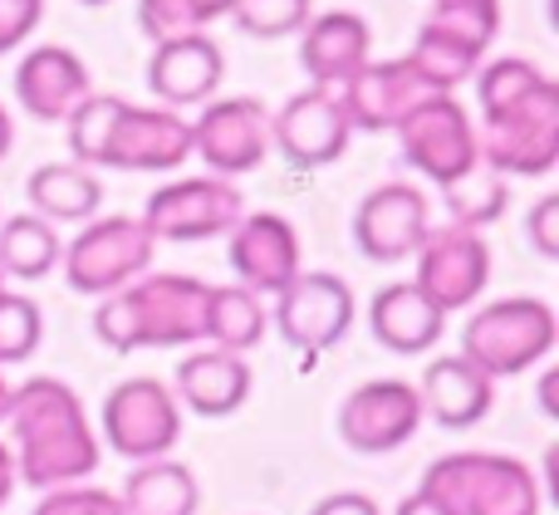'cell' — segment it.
<instances>
[{"instance_id":"6da1fadb","label":"cell","mask_w":559,"mask_h":515,"mask_svg":"<svg viewBox=\"0 0 559 515\" xmlns=\"http://www.w3.org/2000/svg\"><path fill=\"white\" fill-rule=\"evenodd\" d=\"M10 457L15 477L35 491L79 487L98 471V432L88 422L79 393L64 379H29L10 398Z\"/></svg>"},{"instance_id":"7a4b0ae2","label":"cell","mask_w":559,"mask_h":515,"mask_svg":"<svg viewBox=\"0 0 559 515\" xmlns=\"http://www.w3.org/2000/svg\"><path fill=\"white\" fill-rule=\"evenodd\" d=\"M427 496L456 515H540V477L506 452H447L423 471Z\"/></svg>"},{"instance_id":"3957f363","label":"cell","mask_w":559,"mask_h":515,"mask_svg":"<svg viewBox=\"0 0 559 515\" xmlns=\"http://www.w3.org/2000/svg\"><path fill=\"white\" fill-rule=\"evenodd\" d=\"M559 344V320L545 300L535 295H511V300H491L466 320L462 334V359L476 363L486 379H515L545 363Z\"/></svg>"},{"instance_id":"277c9868","label":"cell","mask_w":559,"mask_h":515,"mask_svg":"<svg viewBox=\"0 0 559 515\" xmlns=\"http://www.w3.org/2000/svg\"><path fill=\"white\" fill-rule=\"evenodd\" d=\"M481 143V167H491L496 177H545L559 163V84L545 79L531 94L506 113L481 118L476 128Z\"/></svg>"},{"instance_id":"5b68a950","label":"cell","mask_w":559,"mask_h":515,"mask_svg":"<svg viewBox=\"0 0 559 515\" xmlns=\"http://www.w3.org/2000/svg\"><path fill=\"white\" fill-rule=\"evenodd\" d=\"M153 255H157V241L143 231L138 216H94L64 245L59 265H64L69 290L104 300V295H118L133 280H143L153 271Z\"/></svg>"},{"instance_id":"8992f818","label":"cell","mask_w":559,"mask_h":515,"mask_svg":"<svg viewBox=\"0 0 559 515\" xmlns=\"http://www.w3.org/2000/svg\"><path fill=\"white\" fill-rule=\"evenodd\" d=\"M397 143H403V163L423 172L447 192L462 182L466 172L481 167V143H476V123L456 94H423L403 118H397Z\"/></svg>"},{"instance_id":"52a82bcc","label":"cell","mask_w":559,"mask_h":515,"mask_svg":"<svg viewBox=\"0 0 559 515\" xmlns=\"http://www.w3.org/2000/svg\"><path fill=\"white\" fill-rule=\"evenodd\" d=\"M246 216V196L236 182L222 177H182V182L163 187L147 196V212L138 216L153 241H212V236H231L236 221Z\"/></svg>"},{"instance_id":"ba28073f","label":"cell","mask_w":559,"mask_h":515,"mask_svg":"<svg viewBox=\"0 0 559 515\" xmlns=\"http://www.w3.org/2000/svg\"><path fill=\"white\" fill-rule=\"evenodd\" d=\"M104 438L118 457L157 462L182 438V408L163 379H123L104 398Z\"/></svg>"},{"instance_id":"9c48e42d","label":"cell","mask_w":559,"mask_h":515,"mask_svg":"<svg viewBox=\"0 0 559 515\" xmlns=\"http://www.w3.org/2000/svg\"><path fill=\"white\" fill-rule=\"evenodd\" d=\"M358 300L348 290L344 275L334 271H299L285 290L275 295V330L285 344H295L299 354H324L354 330Z\"/></svg>"},{"instance_id":"30bf717a","label":"cell","mask_w":559,"mask_h":515,"mask_svg":"<svg viewBox=\"0 0 559 515\" xmlns=\"http://www.w3.org/2000/svg\"><path fill=\"white\" fill-rule=\"evenodd\" d=\"M192 157H202L206 172L231 182L271 157V108L261 98H212L202 118H192Z\"/></svg>"},{"instance_id":"8fae6325","label":"cell","mask_w":559,"mask_h":515,"mask_svg":"<svg viewBox=\"0 0 559 515\" xmlns=\"http://www.w3.org/2000/svg\"><path fill=\"white\" fill-rule=\"evenodd\" d=\"M413 285L442 314L472 310L481 300V290L491 285V245H486V236L466 231V226H442V231L432 226L427 241L417 245Z\"/></svg>"},{"instance_id":"7c38bea8","label":"cell","mask_w":559,"mask_h":515,"mask_svg":"<svg viewBox=\"0 0 559 515\" xmlns=\"http://www.w3.org/2000/svg\"><path fill=\"white\" fill-rule=\"evenodd\" d=\"M417 428H423V398H417V383L407 379L358 383L338 403V438L354 452H364V457L397 452L403 442L417 438Z\"/></svg>"},{"instance_id":"4fadbf2b","label":"cell","mask_w":559,"mask_h":515,"mask_svg":"<svg viewBox=\"0 0 559 515\" xmlns=\"http://www.w3.org/2000/svg\"><path fill=\"white\" fill-rule=\"evenodd\" d=\"M432 231V206H427L423 187L413 182H383L358 202L354 212V245L358 255L378 265H397L417 255V245Z\"/></svg>"},{"instance_id":"5bb4252c","label":"cell","mask_w":559,"mask_h":515,"mask_svg":"<svg viewBox=\"0 0 559 515\" xmlns=\"http://www.w3.org/2000/svg\"><path fill=\"white\" fill-rule=\"evenodd\" d=\"M348 137L354 128H348L334 88H305V94L285 98L280 113H271V147H280L285 163L305 167V172L338 163L348 153Z\"/></svg>"},{"instance_id":"9a60e30c","label":"cell","mask_w":559,"mask_h":515,"mask_svg":"<svg viewBox=\"0 0 559 515\" xmlns=\"http://www.w3.org/2000/svg\"><path fill=\"white\" fill-rule=\"evenodd\" d=\"M133 295L138 324H143V349H187L202 344V324H206V295L212 285L197 275H143L128 285Z\"/></svg>"},{"instance_id":"2e32d148","label":"cell","mask_w":559,"mask_h":515,"mask_svg":"<svg viewBox=\"0 0 559 515\" xmlns=\"http://www.w3.org/2000/svg\"><path fill=\"white\" fill-rule=\"evenodd\" d=\"M222 79H226V55L206 29L163 39V45H153V59H147V88H153L157 108H173V113L212 104Z\"/></svg>"},{"instance_id":"e0dca14e","label":"cell","mask_w":559,"mask_h":515,"mask_svg":"<svg viewBox=\"0 0 559 515\" xmlns=\"http://www.w3.org/2000/svg\"><path fill=\"white\" fill-rule=\"evenodd\" d=\"M192 157V118L173 113V108H143L128 104L118 118L114 137H108V163L123 172H173Z\"/></svg>"},{"instance_id":"ac0fdd59","label":"cell","mask_w":559,"mask_h":515,"mask_svg":"<svg viewBox=\"0 0 559 515\" xmlns=\"http://www.w3.org/2000/svg\"><path fill=\"white\" fill-rule=\"evenodd\" d=\"M88 94V64L69 45H35L15 64V104L39 123H64Z\"/></svg>"},{"instance_id":"d6986e66","label":"cell","mask_w":559,"mask_h":515,"mask_svg":"<svg viewBox=\"0 0 559 515\" xmlns=\"http://www.w3.org/2000/svg\"><path fill=\"white\" fill-rule=\"evenodd\" d=\"M231 271H236V280H241V290L280 295L299 271H305V265H299L295 226L275 212L241 216L231 231Z\"/></svg>"},{"instance_id":"ffe728a7","label":"cell","mask_w":559,"mask_h":515,"mask_svg":"<svg viewBox=\"0 0 559 515\" xmlns=\"http://www.w3.org/2000/svg\"><path fill=\"white\" fill-rule=\"evenodd\" d=\"M368 59H373V29H368V20L354 15V10L309 15V25L299 29V64L314 79V88L344 84Z\"/></svg>"},{"instance_id":"44dd1931","label":"cell","mask_w":559,"mask_h":515,"mask_svg":"<svg viewBox=\"0 0 559 515\" xmlns=\"http://www.w3.org/2000/svg\"><path fill=\"white\" fill-rule=\"evenodd\" d=\"M423 98V84L413 79L407 59H368L354 79H344L338 88V104H344L348 128H364V133H388L397 128V118Z\"/></svg>"},{"instance_id":"7402d4cb","label":"cell","mask_w":559,"mask_h":515,"mask_svg":"<svg viewBox=\"0 0 559 515\" xmlns=\"http://www.w3.org/2000/svg\"><path fill=\"white\" fill-rule=\"evenodd\" d=\"M417 398H423V418H432L437 428L466 432L496 408V383L476 363H466L462 354H442V359L427 363Z\"/></svg>"},{"instance_id":"603a6c76","label":"cell","mask_w":559,"mask_h":515,"mask_svg":"<svg viewBox=\"0 0 559 515\" xmlns=\"http://www.w3.org/2000/svg\"><path fill=\"white\" fill-rule=\"evenodd\" d=\"M251 388H255L251 363H246L241 354H222V349L187 354L173 379L177 408H192V412H202V418H231L236 408H246Z\"/></svg>"},{"instance_id":"cb8c5ba5","label":"cell","mask_w":559,"mask_h":515,"mask_svg":"<svg viewBox=\"0 0 559 515\" xmlns=\"http://www.w3.org/2000/svg\"><path fill=\"white\" fill-rule=\"evenodd\" d=\"M368 330H373V339L383 344L388 354H427L442 344L447 314L437 310L413 280H397L373 295V304H368Z\"/></svg>"},{"instance_id":"d4e9b609","label":"cell","mask_w":559,"mask_h":515,"mask_svg":"<svg viewBox=\"0 0 559 515\" xmlns=\"http://www.w3.org/2000/svg\"><path fill=\"white\" fill-rule=\"evenodd\" d=\"M25 196H29V216L49 226H84L94 221L98 202H104V182H98L88 167H74V163H45L29 172L25 182Z\"/></svg>"},{"instance_id":"484cf974","label":"cell","mask_w":559,"mask_h":515,"mask_svg":"<svg viewBox=\"0 0 559 515\" xmlns=\"http://www.w3.org/2000/svg\"><path fill=\"white\" fill-rule=\"evenodd\" d=\"M118 506H123V515H197L202 487H197L192 467L173 457L138 462L128 471L123 491H118Z\"/></svg>"},{"instance_id":"4316f807","label":"cell","mask_w":559,"mask_h":515,"mask_svg":"<svg viewBox=\"0 0 559 515\" xmlns=\"http://www.w3.org/2000/svg\"><path fill=\"white\" fill-rule=\"evenodd\" d=\"M407 69H413V79L423 84V94H456V88L466 84V79H476V69L486 64V49L466 45V39L447 35V29L427 25L417 29L413 49H407Z\"/></svg>"},{"instance_id":"83f0119b","label":"cell","mask_w":559,"mask_h":515,"mask_svg":"<svg viewBox=\"0 0 559 515\" xmlns=\"http://www.w3.org/2000/svg\"><path fill=\"white\" fill-rule=\"evenodd\" d=\"M271 330V310L261 295L241 290V285H212L206 295V324H202V344L222 354H241L255 349Z\"/></svg>"},{"instance_id":"f1b7e54d","label":"cell","mask_w":559,"mask_h":515,"mask_svg":"<svg viewBox=\"0 0 559 515\" xmlns=\"http://www.w3.org/2000/svg\"><path fill=\"white\" fill-rule=\"evenodd\" d=\"M64 255L59 226L39 221V216H10L0 221V280H45Z\"/></svg>"},{"instance_id":"f546056e","label":"cell","mask_w":559,"mask_h":515,"mask_svg":"<svg viewBox=\"0 0 559 515\" xmlns=\"http://www.w3.org/2000/svg\"><path fill=\"white\" fill-rule=\"evenodd\" d=\"M123 98L118 94H88L84 104L74 108V113L64 118L69 128V157H74V167H104L108 163V137H114L118 118H123Z\"/></svg>"},{"instance_id":"4dcf8cb0","label":"cell","mask_w":559,"mask_h":515,"mask_svg":"<svg viewBox=\"0 0 559 515\" xmlns=\"http://www.w3.org/2000/svg\"><path fill=\"white\" fill-rule=\"evenodd\" d=\"M447 206H452V226H466V231H486L491 221H501L506 206H511V182L496 177L491 167H476L462 182L447 187Z\"/></svg>"},{"instance_id":"1f68e13d","label":"cell","mask_w":559,"mask_h":515,"mask_svg":"<svg viewBox=\"0 0 559 515\" xmlns=\"http://www.w3.org/2000/svg\"><path fill=\"white\" fill-rule=\"evenodd\" d=\"M535 84H545L540 64H531V59H521V55H506V59H491V64H481V69H476V98H481V118L515 108Z\"/></svg>"},{"instance_id":"d6a6232c","label":"cell","mask_w":559,"mask_h":515,"mask_svg":"<svg viewBox=\"0 0 559 515\" xmlns=\"http://www.w3.org/2000/svg\"><path fill=\"white\" fill-rule=\"evenodd\" d=\"M39 339H45V320H39V304L20 290H0V369L5 363H25L35 359Z\"/></svg>"},{"instance_id":"836d02e7","label":"cell","mask_w":559,"mask_h":515,"mask_svg":"<svg viewBox=\"0 0 559 515\" xmlns=\"http://www.w3.org/2000/svg\"><path fill=\"white\" fill-rule=\"evenodd\" d=\"M427 25L447 29L476 49H491L496 29H501V0H432Z\"/></svg>"},{"instance_id":"e575fe53","label":"cell","mask_w":559,"mask_h":515,"mask_svg":"<svg viewBox=\"0 0 559 515\" xmlns=\"http://www.w3.org/2000/svg\"><path fill=\"white\" fill-rule=\"evenodd\" d=\"M314 5L309 0H236L231 20L241 35L251 39H285V35H299L309 25Z\"/></svg>"},{"instance_id":"d590c367","label":"cell","mask_w":559,"mask_h":515,"mask_svg":"<svg viewBox=\"0 0 559 515\" xmlns=\"http://www.w3.org/2000/svg\"><path fill=\"white\" fill-rule=\"evenodd\" d=\"M94 334H98V344H108L114 354H138L143 349V324H138L133 295L128 290L104 295L98 310H94Z\"/></svg>"},{"instance_id":"8d00e7d4","label":"cell","mask_w":559,"mask_h":515,"mask_svg":"<svg viewBox=\"0 0 559 515\" xmlns=\"http://www.w3.org/2000/svg\"><path fill=\"white\" fill-rule=\"evenodd\" d=\"M35 515H123L118 506V491H104V487H88V481H79V487H55L39 496Z\"/></svg>"},{"instance_id":"74e56055","label":"cell","mask_w":559,"mask_h":515,"mask_svg":"<svg viewBox=\"0 0 559 515\" xmlns=\"http://www.w3.org/2000/svg\"><path fill=\"white\" fill-rule=\"evenodd\" d=\"M45 20V0H0V55L20 49Z\"/></svg>"},{"instance_id":"f35d334b","label":"cell","mask_w":559,"mask_h":515,"mask_svg":"<svg viewBox=\"0 0 559 515\" xmlns=\"http://www.w3.org/2000/svg\"><path fill=\"white\" fill-rule=\"evenodd\" d=\"M525 231H531V245L545 255V261H555L559 255V196L545 192L540 202L525 212Z\"/></svg>"},{"instance_id":"ab89813d","label":"cell","mask_w":559,"mask_h":515,"mask_svg":"<svg viewBox=\"0 0 559 515\" xmlns=\"http://www.w3.org/2000/svg\"><path fill=\"white\" fill-rule=\"evenodd\" d=\"M309 515H383V511H378V501L364 496V491H334V496H324Z\"/></svg>"},{"instance_id":"60d3db41","label":"cell","mask_w":559,"mask_h":515,"mask_svg":"<svg viewBox=\"0 0 559 515\" xmlns=\"http://www.w3.org/2000/svg\"><path fill=\"white\" fill-rule=\"evenodd\" d=\"M393 515H456V511H447L437 496H427V491H413L407 501H397V511Z\"/></svg>"},{"instance_id":"b9f144b4","label":"cell","mask_w":559,"mask_h":515,"mask_svg":"<svg viewBox=\"0 0 559 515\" xmlns=\"http://www.w3.org/2000/svg\"><path fill=\"white\" fill-rule=\"evenodd\" d=\"M15 487H20V477H15V457H10V447L0 442V511L10 506V496H15Z\"/></svg>"},{"instance_id":"7bdbcfd3","label":"cell","mask_w":559,"mask_h":515,"mask_svg":"<svg viewBox=\"0 0 559 515\" xmlns=\"http://www.w3.org/2000/svg\"><path fill=\"white\" fill-rule=\"evenodd\" d=\"M192 5H197V20H202V29H206V25H216V20H231L236 0H192Z\"/></svg>"},{"instance_id":"ee69618b","label":"cell","mask_w":559,"mask_h":515,"mask_svg":"<svg viewBox=\"0 0 559 515\" xmlns=\"http://www.w3.org/2000/svg\"><path fill=\"white\" fill-rule=\"evenodd\" d=\"M555 388H559V373L550 369L540 379V408H545V418H559V403H555Z\"/></svg>"},{"instance_id":"f6af8a7d","label":"cell","mask_w":559,"mask_h":515,"mask_svg":"<svg viewBox=\"0 0 559 515\" xmlns=\"http://www.w3.org/2000/svg\"><path fill=\"white\" fill-rule=\"evenodd\" d=\"M10 147H15V118H10V108L0 104V163L10 157Z\"/></svg>"},{"instance_id":"bcb514c9","label":"cell","mask_w":559,"mask_h":515,"mask_svg":"<svg viewBox=\"0 0 559 515\" xmlns=\"http://www.w3.org/2000/svg\"><path fill=\"white\" fill-rule=\"evenodd\" d=\"M10 398H15V388H10L5 369H0V422H5V418H10Z\"/></svg>"},{"instance_id":"7dc6e473","label":"cell","mask_w":559,"mask_h":515,"mask_svg":"<svg viewBox=\"0 0 559 515\" xmlns=\"http://www.w3.org/2000/svg\"><path fill=\"white\" fill-rule=\"evenodd\" d=\"M79 5H108V0H79Z\"/></svg>"},{"instance_id":"c3c4849f","label":"cell","mask_w":559,"mask_h":515,"mask_svg":"<svg viewBox=\"0 0 559 515\" xmlns=\"http://www.w3.org/2000/svg\"><path fill=\"white\" fill-rule=\"evenodd\" d=\"M0 290H5V280H0Z\"/></svg>"}]
</instances>
